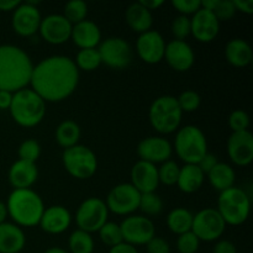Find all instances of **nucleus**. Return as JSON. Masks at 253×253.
<instances>
[{"mask_svg": "<svg viewBox=\"0 0 253 253\" xmlns=\"http://www.w3.org/2000/svg\"><path fill=\"white\" fill-rule=\"evenodd\" d=\"M79 69L67 56H51L34 66L30 85L46 103H59L76 91Z\"/></svg>", "mask_w": 253, "mask_h": 253, "instance_id": "nucleus-1", "label": "nucleus"}, {"mask_svg": "<svg viewBox=\"0 0 253 253\" xmlns=\"http://www.w3.org/2000/svg\"><path fill=\"white\" fill-rule=\"evenodd\" d=\"M34 63L29 54L14 44H0V90L16 93L27 88Z\"/></svg>", "mask_w": 253, "mask_h": 253, "instance_id": "nucleus-2", "label": "nucleus"}, {"mask_svg": "<svg viewBox=\"0 0 253 253\" xmlns=\"http://www.w3.org/2000/svg\"><path fill=\"white\" fill-rule=\"evenodd\" d=\"M7 215L20 227H34L40 224L44 211L42 198L35 190L14 189L6 202Z\"/></svg>", "mask_w": 253, "mask_h": 253, "instance_id": "nucleus-3", "label": "nucleus"}, {"mask_svg": "<svg viewBox=\"0 0 253 253\" xmlns=\"http://www.w3.org/2000/svg\"><path fill=\"white\" fill-rule=\"evenodd\" d=\"M10 115L22 127H35L46 115V101L31 88H25L12 94Z\"/></svg>", "mask_w": 253, "mask_h": 253, "instance_id": "nucleus-4", "label": "nucleus"}, {"mask_svg": "<svg viewBox=\"0 0 253 253\" xmlns=\"http://www.w3.org/2000/svg\"><path fill=\"white\" fill-rule=\"evenodd\" d=\"M182 116L183 113L178 105L177 98L172 95H162L155 99L148 110L151 126L163 135L178 131Z\"/></svg>", "mask_w": 253, "mask_h": 253, "instance_id": "nucleus-5", "label": "nucleus"}, {"mask_svg": "<svg viewBox=\"0 0 253 253\" xmlns=\"http://www.w3.org/2000/svg\"><path fill=\"white\" fill-rule=\"evenodd\" d=\"M216 210L224 219L225 224L239 226L249 219L251 199L244 189L232 187L220 193Z\"/></svg>", "mask_w": 253, "mask_h": 253, "instance_id": "nucleus-6", "label": "nucleus"}, {"mask_svg": "<svg viewBox=\"0 0 253 253\" xmlns=\"http://www.w3.org/2000/svg\"><path fill=\"white\" fill-rule=\"evenodd\" d=\"M174 151L185 165H198L208 153V141L204 132L194 125L178 128L174 138Z\"/></svg>", "mask_w": 253, "mask_h": 253, "instance_id": "nucleus-7", "label": "nucleus"}, {"mask_svg": "<svg viewBox=\"0 0 253 253\" xmlns=\"http://www.w3.org/2000/svg\"><path fill=\"white\" fill-rule=\"evenodd\" d=\"M62 162L67 172L76 179H89L98 169V158L89 147L76 145L64 150Z\"/></svg>", "mask_w": 253, "mask_h": 253, "instance_id": "nucleus-8", "label": "nucleus"}, {"mask_svg": "<svg viewBox=\"0 0 253 253\" xmlns=\"http://www.w3.org/2000/svg\"><path fill=\"white\" fill-rule=\"evenodd\" d=\"M109 210L100 198H88L79 205L76 212V224L79 230L88 234L98 232L108 222Z\"/></svg>", "mask_w": 253, "mask_h": 253, "instance_id": "nucleus-9", "label": "nucleus"}, {"mask_svg": "<svg viewBox=\"0 0 253 253\" xmlns=\"http://www.w3.org/2000/svg\"><path fill=\"white\" fill-rule=\"evenodd\" d=\"M226 230V224L216 209L205 208L193 216L192 232L199 241L212 242L219 240Z\"/></svg>", "mask_w": 253, "mask_h": 253, "instance_id": "nucleus-10", "label": "nucleus"}, {"mask_svg": "<svg viewBox=\"0 0 253 253\" xmlns=\"http://www.w3.org/2000/svg\"><path fill=\"white\" fill-rule=\"evenodd\" d=\"M141 193L131 183H121L109 192L105 204L109 211L121 216H130L140 205Z\"/></svg>", "mask_w": 253, "mask_h": 253, "instance_id": "nucleus-11", "label": "nucleus"}, {"mask_svg": "<svg viewBox=\"0 0 253 253\" xmlns=\"http://www.w3.org/2000/svg\"><path fill=\"white\" fill-rule=\"evenodd\" d=\"M101 64L109 68L124 69L132 61V48L126 40L121 37H109L100 42L98 47Z\"/></svg>", "mask_w": 253, "mask_h": 253, "instance_id": "nucleus-12", "label": "nucleus"}, {"mask_svg": "<svg viewBox=\"0 0 253 253\" xmlns=\"http://www.w3.org/2000/svg\"><path fill=\"white\" fill-rule=\"evenodd\" d=\"M123 240L131 246L147 245L151 239L156 236L155 224L150 217L142 215H130L120 224Z\"/></svg>", "mask_w": 253, "mask_h": 253, "instance_id": "nucleus-13", "label": "nucleus"}, {"mask_svg": "<svg viewBox=\"0 0 253 253\" xmlns=\"http://www.w3.org/2000/svg\"><path fill=\"white\" fill-rule=\"evenodd\" d=\"M37 4L39 1L21 2L12 11L11 26L15 34L21 37H30L39 31L42 16Z\"/></svg>", "mask_w": 253, "mask_h": 253, "instance_id": "nucleus-14", "label": "nucleus"}, {"mask_svg": "<svg viewBox=\"0 0 253 253\" xmlns=\"http://www.w3.org/2000/svg\"><path fill=\"white\" fill-rule=\"evenodd\" d=\"M166 42L162 35L155 30L143 32L136 41V52L140 59L147 64H157L163 61Z\"/></svg>", "mask_w": 253, "mask_h": 253, "instance_id": "nucleus-15", "label": "nucleus"}, {"mask_svg": "<svg viewBox=\"0 0 253 253\" xmlns=\"http://www.w3.org/2000/svg\"><path fill=\"white\" fill-rule=\"evenodd\" d=\"M73 25L62 14H51L42 17L39 32L42 39L51 44H63L71 40Z\"/></svg>", "mask_w": 253, "mask_h": 253, "instance_id": "nucleus-16", "label": "nucleus"}, {"mask_svg": "<svg viewBox=\"0 0 253 253\" xmlns=\"http://www.w3.org/2000/svg\"><path fill=\"white\" fill-rule=\"evenodd\" d=\"M173 153V146L169 141L160 136H150L138 143L137 155L140 161L157 165L165 163L170 160Z\"/></svg>", "mask_w": 253, "mask_h": 253, "instance_id": "nucleus-17", "label": "nucleus"}, {"mask_svg": "<svg viewBox=\"0 0 253 253\" xmlns=\"http://www.w3.org/2000/svg\"><path fill=\"white\" fill-rule=\"evenodd\" d=\"M230 161L239 167H246L253 161V136L247 131L232 132L227 140Z\"/></svg>", "mask_w": 253, "mask_h": 253, "instance_id": "nucleus-18", "label": "nucleus"}, {"mask_svg": "<svg viewBox=\"0 0 253 253\" xmlns=\"http://www.w3.org/2000/svg\"><path fill=\"white\" fill-rule=\"evenodd\" d=\"M190 35L197 41L209 43L219 35L220 22L211 11L202 7L190 19Z\"/></svg>", "mask_w": 253, "mask_h": 253, "instance_id": "nucleus-19", "label": "nucleus"}, {"mask_svg": "<svg viewBox=\"0 0 253 253\" xmlns=\"http://www.w3.org/2000/svg\"><path fill=\"white\" fill-rule=\"evenodd\" d=\"M168 66L177 72H187L195 62V54L192 46L185 41L172 40L166 44L165 58Z\"/></svg>", "mask_w": 253, "mask_h": 253, "instance_id": "nucleus-20", "label": "nucleus"}, {"mask_svg": "<svg viewBox=\"0 0 253 253\" xmlns=\"http://www.w3.org/2000/svg\"><path fill=\"white\" fill-rule=\"evenodd\" d=\"M131 184L141 193H155L156 189L160 185L158 179V168L156 165L145 162V161H138L135 163L130 173Z\"/></svg>", "mask_w": 253, "mask_h": 253, "instance_id": "nucleus-21", "label": "nucleus"}, {"mask_svg": "<svg viewBox=\"0 0 253 253\" xmlns=\"http://www.w3.org/2000/svg\"><path fill=\"white\" fill-rule=\"evenodd\" d=\"M71 224L72 215L69 210L62 205H52V207L44 208L39 225L47 234L59 235L68 230Z\"/></svg>", "mask_w": 253, "mask_h": 253, "instance_id": "nucleus-22", "label": "nucleus"}, {"mask_svg": "<svg viewBox=\"0 0 253 253\" xmlns=\"http://www.w3.org/2000/svg\"><path fill=\"white\" fill-rule=\"evenodd\" d=\"M71 40L81 49L98 48L101 42V31L95 22L84 20L72 27Z\"/></svg>", "mask_w": 253, "mask_h": 253, "instance_id": "nucleus-23", "label": "nucleus"}, {"mask_svg": "<svg viewBox=\"0 0 253 253\" xmlns=\"http://www.w3.org/2000/svg\"><path fill=\"white\" fill-rule=\"evenodd\" d=\"M39 177V169L36 163L25 162V161L17 160L12 163L9 169L10 184L14 189H30Z\"/></svg>", "mask_w": 253, "mask_h": 253, "instance_id": "nucleus-24", "label": "nucleus"}, {"mask_svg": "<svg viewBox=\"0 0 253 253\" xmlns=\"http://www.w3.org/2000/svg\"><path fill=\"white\" fill-rule=\"evenodd\" d=\"M26 245L24 230L14 222L0 225V253H20Z\"/></svg>", "mask_w": 253, "mask_h": 253, "instance_id": "nucleus-25", "label": "nucleus"}, {"mask_svg": "<svg viewBox=\"0 0 253 253\" xmlns=\"http://www.w3.org/2000/svg\"><path fill=\"white\" fill-rule=\"evenodd\" d=\"M225 57L231 66L236 68H245L252 62V47L245 40L232 39L225 47Z\"/></svg>", "mask_w": 253, "mask_h": 253, "instance_id": "nucleus-26", "label": "nucleus"}, {"mask_svg": "<svg viewBox=\"0 0 253 253\" xmlns=\"http://www.w3.org/2000/svg\"><path fill=\"white\" fill-rule=\"evenodd\" d=\"M125 20L127 22L128 27L132 31L143 34L150 30H152L153 16L152 12L148 11L146 7H143L140 2H133L127 7L125 12Z\"/></svg>", "mask_w": 253, "mask_h": 253, "instance_id": "nucleus-27", "label": "nucleus"}, {"mask_svg": "<svg viewBox=\"0 0 253 253\" xmlns=\"http://www.w3.org/2000/svg\"><path fill=\"white\" fill-rule=\"evenodd\" d=\"M205 174L198 165H184L180 167L177 184L180 192L185 194H193L198 192L204 184Z\"/></svg>", "mask_w": 253, "mask_h": 253, "instance_id": "nucleus-28", "label": "nucleus"}, {"mask_svg": "<svg viewBox=\"0 0 253 253\" xmlns=\"http://www.w3.org/2000/svg\"><path fill=\"white\" fill-rule=\"evenodd\" d=\"M207 175L210 185L214 189L219 190L220 193L234 187L235 178H236L234 168L227 163L222 162L217 163Z\"/></svg>", "mask_w": 253, "mask_h": 253, "instance_id": "nucleus-29", "label": "nucleus"}, {"mask_svg": "<svg viewBox=\"0 0 253 253\" xmlns=\"http://www.w3.org/2000/svg\"><path fill=\"white\" fill-rule=\"evenodd\" d=\"M82 131L78 124L73 120H64L57 126L56 141L64 150L78 145Z\"/></svg>", "mask_w": 253, "mask_h": 253, "instance_id": "nucleus-30", "label": "nucleus"}, {"mask_svg": "<svg viewBox=\"0 0 253 253\" xmlns=\"http://www.w3.org/2000/svg\"><path fill=\"white\" fill-rule=\"evenodd\" d=\"M192 211L185 208H175L170 210L169 214L167 215V226L173 234L182 235L188 231H192L193 224Z\"/></svg>", "mask_w": 253, "mask_h": 253, "instance_id": "nucleus-31", "label": "nucleus"}, {"mask_svg": "<svg viewBox=\"0 0 253 253\" xmlns=\"http://www.w3.org/2000/svg\"><path fill=\"white\" fill-rule=\"evenodd\" d=\"M202 7L211 11L219 22L229 21L236 14L232 0H204L202 1Z\"/></svg>", "mask_w": 253, "mask_h": 253, "instance_id": "nucleus-32", "label": "nucleus"}, {"mask_svg": "<svg viewBox=\"0 0 253 253\" xmlns=\"http://www.w3.org/2000/svg\"><path fill=\"white\" fill-rule=\"evenodd\" d=\"M68 247L69 253H93L94 240L91 234L77 229L69 236Z\"/></svg>", "mask_w": 253, "mask_h": 253, "instance_id": "nucleus-33", "label": "nucleus"}, {"mask_svg": "<svg viewBox=\"0 0 253 253\" xmlns=\"http://www.w3.org/2000/svg\"><path fill=\"white\" fill-rule=\"evenodd\" d=\"M79 71L93 72L101 66V58L98 48L79 49L76 59H73Z\"/></svg>", "mask_w": 253, "mask_h": 253, "instance_id": "nucleus-34", "label": "nucleus"}, {"mask_svg": "<svg viewBox=\"0 0 253 253\" xmlns=\"http://www.w3.org/2000/svg\"><path fill=\"white\" fill-rule=\"evenodd\" d=\"M63 15L72 25L86 20L88 15V5L83 0H72L68 1L63 7Z\"/></svg>", "mask_w": 253, "mask_h": 253, "instance_id": "nucleus-35", "label": "nucleus"}, {"mask_svg": "<svg viewBox=\"0 0 253 253\" xmlns=\"http://www.w3.org/2000/svg\"><path fill=\"white\" fill-rule=\"evenodd\" d=\"M138 209L146 215V216H157L163 210L162 198L155 193H146L141 194L140 205Z\"/></svg>", "mask_w": 253, "mask_h": 253, "instance_id": "nucleus-36", "label": "nucleus"}, {"mask_svg": "<svg viewBox=\"0 0 253 253\" xmlns=\"http://www.w3.org/2000/svg\"><path fill=\"white\" fill-rule=\"evenodd\" d=\"M98 232L101 242L110 247V249L124 242L120 225L115 224V222L108 221Z\"/></svg>", "mask_w": 253, "mask_h": 253, "instance_id": "nucleus-37", "label": "nucleus"}, {"mask_svg": "<svg viewBox=\"0 0 253 253\" xmlns=\"http://www.w3.org/2000/svg\"><path fill=\"white\" fill-rule=\"evenodd\" d=\"M180 167L177 165V162L169 160L167 162L162 163L161 167L158 168V179L162 184L168 185H175L177 184L178 177H179Z\"/></svg>", "mask_w": 253, "mask_h": 253, "instance_id": "nucleus-38", "label": "nucleus"}, {"mask_svg": "<svg viewBox=\"0 0 253 253\" xmlns=\"http://www.w3.org/2000/svg\"><path fill=\"white\" fill-rule=\"evenodd\" d=\"M17 155H19V160L25 161V162L36 163L41 156V146L36 140L30 138V140L24 141L20 145Z\"/></svg>", "mask_w": 253, "mask_h": 253, "instance_id": "nucleus-39", "label": "nucleus"}, {"mask_svg": "<svg viewBox=\"0 0 253 253\" xmlns=\"http://www.w3.org/2000/svg\"><path fill=\"white\" fill-rule=\"evenodd\" d=\"M177 101L182 113H193L199 109L200 104H202V98L197 91L184 90L178 96Z\"/></svg>", "mask_w": 253, "mask_h": 253, "instance_id": "nucleus-40", "label": "nucleus"}, {"mask_svg": "<svg viewBox=\"0 0 253 253\" xmlns=\"http://www.w3.org/2000/svg\"><path fill=\"white\" fill-rule=\"evenodd\" d=\"M200 241L192 231L182 234L177 239V250L179 253H197Z\"/></svg>", "mask_w": 253, "mask_h": 253, "instance_id": "nucleus-41", "label": "nucleus"}, {"mask_svg": "<svg viewBox=\"0 0 253 253\" xmlns=\"http://www.w3.org/2000/svg\"><path fill=\"white\" fill-rule=\"evenodd\" d=\"M190 19L184 15H179V16L175 17L172 21V34L174 36L175 40H179V41H185L188 36L190 35Z\"/></svg>", "mask_w": 253, "mask_h": 253, "instance_id": "nucleus-42", "label": "nucleus"}, {"mask_svg": "<svg viewBox=\"0 0 253 253\" xmlns=\"http://www.w3.org/2000/svg\"><path fill=\"white\" fill-rule=\"evenodd\" d=\"M229 126L232 132L247 131L250 127V116L244 110H235L229 116Z\"/></svg>", "mask_w": 253, "mask_h": 253, "instance_id": "nucleus-43", "label": "nucleus"}, {"mask_svg": "<svg viewBox=\"0 0 253 253\" xmlns=\"http://www.w3.org/2000/svg\"><path fill=\"white\" fill-rule=\"evenodd\" d=\"M172 6L180 15H194L198 10L202 9V0H173Z\"/></svg>", "mask_w": 253, "mask_h": 253, "instance_id": "nucleus-44", "label": "nucleus"}, {"mask_svg": "<svg viewBox=\"0 0 253 253\" xmlns=\"http://www.w3.org/2000/svg\"><path fill=\"white\" fill-rule=\"evenodd\" d=\"M148 253H170V246L165 239L155 236L146 245Z\"/></svg>", "mask_w": 253, "mask_h": 253, "instance_id": "nucleus-45", "label": "nucleus"}, {"mask_svg": "<svg viewBox=\"0 0 253 253\" xmlns=\"http://www.w3.org/2000/svg\"><path fill=\"white\" fill-rule=\"evenodd\" d=\"M217 163H219V161H217L216 156L212 155V153L208 152L207 155H205L204 157H203L202 160L198 162V167H199L200 169H202V172L207 175L208 173H209L210 170H211L212 168L217 165Z\"/></svg>", "mask_w": 253, "mask_h": 253, "instance_id": "nucleus-46", "label": "nucleus"}, {"mask_svg": "<svg viewBox=\"0 0 253 253\" xmlns=\"http://www.w3.org/2000/svg\"><path fill=\"white\" fill-rule=\"evenodd\" d=\"M212 253H237L236 246L229 240H220L215 244Z\"/></svg>", "mask_w": 253, "mask_h": 253, "instance_id": "nucleus-47", "label": "nucleus"}, {"mask_svg": "<svg viewBox=\"0 0 253 253\" xmlns=\"http://www.w3.org/2000/svg\"><path fill=\"white\" fill-rule=\"evenodd\" d=\"M236 12H244V14H253V0H232Z\"/></svg>", "mask_w": 253, "mask_h": 253, "instance_id": "nucleus-48", "label": "nucleus"}, {"mask_svg": "<svg viewBox=\"0 0 253 253\" xmlns=\"http://www.w3.org/2000/svg\"><path fill=\"white\" fill-rule=\"evenodd\" d=\"M12 101V93L0 90V110H9Z\"/></svg>", "mask_w": 253, "mask_h": 253, "instance_id": "nucleus-49", "label": "nucleus"}, {"mask_svg": "<svg viewBox=\"0 0 253 253\" xmlns=\"http://www.w3.org/2000/svg\"><path fill=\"white\" fill-rule=\"evenodd\" d=\"M109 253H138V251L136 250V247L123 242V244L116 245V246L111 247Z\"/></svg>", "mask_w": 253, "mask_h": 253, "instance_id": "nucleus-50", "label": "nucleus"}, {"mask_svg": "<svg viewBox=\"0 0 253 253\" xmlns=\"http://www.w3.org/2000/svg\"><path fill=\"white\" fill-rule=\"evenodd\" d=\"M20 4L19 0H0V11H14Z\"/></svg>", "mask_w": 253, "mask_h": 253, "instance_id": "nucleus-51", "label": "nucleus"}, {"mask_svg": "<svg viewBox=\"0 0 253 253\" xmlns=\"http://www.w3.org/2000/svg\"><path fill=\"white\" fill-rule=\"evenodd\" d=\"M138 2H140L143 7H146V9L151 12H152L153 10H157L158 7H161L163 4H165V1H163V0H140Z\"/></svg>", "mask_w": 253, "mask_h": 253, "instance_id": "nucleus-52", "label": "nucleus"}, {"mask_svg": "<svg viewBox=\"0 0 253 253\" xmlns=\"http://www.w3.org/2000/svg\"><path fill=\"white\" fill-rule=\"evenodd\" d=\"M9 216L7 215V209H6V204L2 202H0V225L6 222V217Z\"/></svg>", "mask_w": 253, "mask_h": 253, "instance_id": "nucleus-53", "label": "nucleus"}, {"mask_svg": "<svg viewBox=\"0 0 253 253\" xmlns=\"http://www.w3.org/2000/svg\"><path fill=\"white\" fill-rule=\"evenodd\" d=\"M44 253H69L67 250L62 249V247H49V249H47L46 251H44Z\"/></svg>", "mask_w": 253, "mask_h": 253, "instance_id": "nucleus-54", "label": "nucleus"}]
</instances>
